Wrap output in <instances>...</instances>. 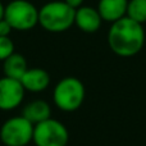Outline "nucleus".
<instances>
[{
	"label": "nucleus",
	"instance_id": "1",
	"mask_svg": "<svg viewBox=\"0 0 146 146\" xmlns=\"http://www.w3.org/2000/svg\"><path fill=\"white\" fill-rule=\"evenodd\" d=\"M144 25L132 21L128 17L111 23L108 32V44L115 55L131 58L141 51L145 44Z\"/></svg>",
	"mask_w": 146,
	"mask_h": 146
},
{
	"label": "nucleus",
	"instance_id": "2",
	"mask_svg": "<svg viewBox=\"0 0 146 146\" xmlns=\"http://www.w3.org/2000/svg\"><path fill=\"white\" fill-rule=\"evenodd\" d=\"M76 10L62 0L44 4L38 9V25L49 32H64L74 25Z\"/></svg>",
	"mask_w": 146,
	"mask_h": 146
},
{
	"label": "nucleus",
	"instance_id": "3",
	"mask_svg": "<svg viewBox=\"0 0 146 146\" xmlns=\"http://www.w3.org/2000/svg\"><path fill=\"white\" fill-rule=\"evenodd\" d=\"M86 90L83 83L76 77H64L54 87L53 100L56 108L63 111H74L85 101Z\"/></svg>",
	"mask_w": 146,
	"mask_h": 146
},
{
	"label": "nucleus",
	"instance_id": "4",
	"mask_svg": "<svg viewBox=\"0 0 146 146\" xmlns=\"http://www.w3.org/2000/svg\"><path fill=\"white\" fill-rule=\"evenodd\" d=\"M4 19L15 31H28L38 25V9L28 0H12L5 5Z\"/></svg>",
	"mask_w": 146,
	"mask_h": 146
},
{
	"label": "nucleus",
	"instance_id": "5",
	"mask_svg": "<svg viewBox=\"0 0 146 146\" xmlns=\"http://www.w3.org/2000/svg\"><path fill=\"white\" fill-rule=\"evenodd\" d=\"M69 133L60 121L49 118L33 126L32 141L36 146H67Z\"/></svg>",
	"mask_w": 146,
	"mask_h": 146
},
{
	"label": "nucleus",
	"instance_id": "6",
	"mask_svg": "<svg viewBox=\"0 0 146 146\" xmlns=\"http://www.w3.org/2000/svg\"><path fill=\"white\" fill-rule=\"evenodd\" d=\"M32 137L33 124L22 115L7 119L0 128V140L5 146H27Z\"/></svg>",
	"mask_w": 146,
	"mask_h": 146
},
{
	"label": "nucleus",
	"instance_id": "7",
	"mask_svg": "<svg viewBox=\"0 0 146 146\" xmlns=\"http://www.w3.org/2000/svg\"><path fill=\"white\" fill-rule=\"evenodd\" d=\"M26 90L21 81L7 76L0 78V110H13L22 104Z\"/></svg>",
	"mask_w": 146,
	"mask_h": 146
},
{
	"label": "nucleus",
	"instance_id": "8",
	"mask_svg": "<svg viewBox=\"0 0 146 146\" xmlns=\"http://www.w3.org/2000/svg\"><path fill=\"white\" fill-rule=\"evenodd\" d=\"M103 23V18L100 17L98 9L88 5H82L76 9L74 25L85 33H95L99 31Z\"/></svg>",
	"mask_w": 146,
	"mask_h": 146
},
{
	"label": "nucleus",
	"instance_id": "9",
	"mask_svg": "<svg viewBox=\"0 0 146 146\" xmlns=\"http://www.w3.org/2000/svg\"><path fill=\"white\" fill-rule=\"evenodd\" d=\"M19 81L26 91L41 92L50 85V76L42 68H28Z\"/></svg>",
	"mask_w": 146,
	"mask_h": 146
},
{
	"label": "nucleus",
	"instance_id": "10",
	"mask_svg": "<svg viewBox=\"0 0 146 146\" xmlns=\"http://www.w3.org/2000/svg\"><path fill=\"white\" fill-rule=\"evenodd\" d=\"M128 0H99L98 12L103 21L114 23L127 14Z\"/></svg>",
	"mask_w": 146,
	"mask_h": 146
},
{
	"label": "nucleus",
	"instance_id": "11",
	"mask_svg": "<svg viewBox=\"0 0 146 146\" xmlns=\"http://www.w3.org/2000/svg\"><path fill=\"white\" fill-rule=\"evenodd\" d=\"M50 113L51 109L48 101L41 100V99H35V100L30 101L23 106L21 115L25 117L30 123H32L35 126L40 122H44L46 119L51 118Z\"/></svg>",
	"mask_w": 146,
	"mask_h": 146
},
{
	"label": "nucleus",
	"instance_id": "12",
	"mask_svg": "<svg viewBox=\"0 0 146 146\" xmlns=\"http://www.w3.org/2000/svg\"><path fill=\"white\" fill-rule=\"evenodd\" d=\"M28 69L27 60L22 54L13 53L9 58H7L3 62V71H4V76L13 80L19 81L22 76L26 73Z\"/></svg>",
	"mask_w": 146,
	"mask_h": 146
},
{
	"label": "nucleus",
	"instance_id": "13",
	"mask_svg": "<svg viewBox=\"0 0 146 146\" xmlns=\"http://www.w3.org/2000/svg\"><path fill=\"white\" fill-rule=\"evenodd\" d=\"M126 17L140 25L146 23V0H128Z\"/></svg>",
	"mask_w": 146,
	"mask_h": 146
},
{
	"label": "nucleus",
	"instance_id": "14",
	"mask_svg": "<svg viewBox=\"0 0 146 146\" xmlns=\"http://www.w3.org/2000/svg\"><path fill=\"white\" fill-rule=\"evenodd\" d=\"M14 51V42L9 36H0V62H4Z\"/></svg>",
	"mask_w": 146,
	"mask_h": 146
},
{
	"label": "nucleus",
	"instance_id": "15",
	"mask_svg": "<svg viewBox=\"0 0 146 146\" xmlns=\"http://www.w3.org/2000/svg\"><path fill=\"white\" fill-rule=\"evenodd\" d=\"M12 31H13V28L10 27V25L3 18L0 21V36H9Z\"/></svg>",
	"mask_w": 146,
	"mask_h": 146
},
{
	"label": "nucleus",
	"instance_id": "16",
	"mask_svg": "<svg viewBox=\"0 0 146 146\" xmlns=\"http://www.w3.org/2000/svg\"><path fill=\"white\" fill-rule=\"evenodd\" d=\"M64 3H66V4H68L72 9L76 10V9H78V8L82 7L83 0H64Z\"/></svg>",
	"mask_w": 146,
	"mask_h": 146
},
{
	"label": "nucleus",
	"instance_id": "17",
	"mask_svg": "<svg viewBox=\"0 0 146 146\" xmlns=\"http://www.w3.org/2000/svg\"><path fill=\"white\" fill-rule=\"evenodd\" d=\"M4 13H5V5L0 1V21L4 18Z\"/></svg>",
	"mask_w": 146,
	"mask_h": 146
}]
</instances>
